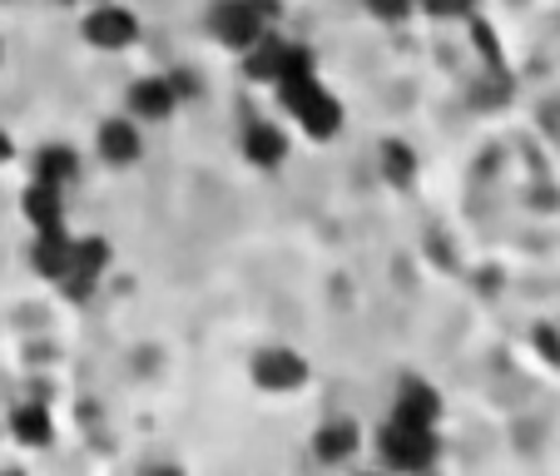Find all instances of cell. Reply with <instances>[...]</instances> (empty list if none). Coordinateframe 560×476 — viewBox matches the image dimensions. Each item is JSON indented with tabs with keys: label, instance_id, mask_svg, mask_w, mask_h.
<instances>
[{
	"label": "cell",
	"instance_id": "1",
	"mask_svg": "<svg viewBox=\"0 0 560 476\" xmlns=\"http://www.w3.org/2000/svg\"><path fill=\"white\" fill-rule=\"evenodd\" d=\"M278 95H283V105L293 109V119H303V129L313 139H332L342 129V105L323 90V80L313 74V55L298 50V45H288L283 55V70H278Z\"/></svg>",
	"mask_w": 560,
	"mask_h": 476
},
{
	"label": "cell",
	"instance_id": "2",
	"mask_svg": "<svg viewBox=\"0 0 560 476\" xmlns=\"http://www.w3.org/2000/svg\"><path fill=\"white\" fill-rule=\"evenodd\" d=\"M273 21H278V0H219V11H213V31L233 50H248Z\"/></svg>",
	"mask_w": 560,
	"mask_h": 476
},
{
	"label": "cell",
	"instance_id": "3",
	"mask_svg": "<svg viewBox=\"0 0 560 476\" xmlns=\"http://www.w3.org/2000/svg\"><path fill=\"white\" fill-rule=\"evenodd\" d=\"M377 446H382V462L387 466H402V472H427L436 462V437L432 427H417V422H402L392 417L387 427L377 432Z\"/></svg>",
	"mask_w": 560,
	"mask_h": 476
},
{
	"label": "cell",
	"instance_id": "4",
	"mask_svg": "<svg viewBox=\"0 0 560 476\" xmlns=\"http://www.w3.org/2000/svg\"><path fill=\"white\" fill-rule=\"evenodd\" d=\"M105 264H109V244L105 239H80V244L70 248V268H65V293L70 298H90L95 293V283H100V274H105Z\"/></svg>",
	"mask_w": 560,
	"mask_h": 476
},
{
	"label": "cell",
	"instance_id": "5",
	"mask_svg": "<svg viewBox=\"0 0 560 476\" xmlns=\"http://www.w3.org/2000/svg\"><path fill=\"white\" fill-rule=\"evenodd\" d=\"M85 40L100 45V50H125V45L139 40V21L125 11V5H100L85 21Z\"/></svg>",
	"mask_w": 560,
	"mask_h": 476
},
{
	"label": "cell",
	"instance_id": "6",
	"mask_svg": "<svg viewBox=\"0 0 560 476\" xmlns=\"http://www.w3.org/2000/svg\"><path fill=\"white\" fill-rule=\"evenodd\" d=\"M254 378H258V387H268V392H293L307 382V362L298 358L293 348H268L254 358Z\"/></svg>",
	"mask_w": 560,
	"mask_h": 476
},
{
	"label": "cell",
	"instance_id": "7",
	"mask_svg": "<svg viewBox=\"0 0 560 476\" xmlns=\"http://www.w3.org/2000/svg\"><path fill=\"white\" fill-rule=\"evenodd\" d=\"M402 422H417V427H436V417H442V397H436L432 382L422 378H407L402 387H397V413Z\"/></svg>",
	"mask_w": 560,
	"mask_h": 476
},
{
	"label": "cell",
	"instance_id": "8",
	"mask_svg": "<svg viewBox=\"0 0 560 476\" xmlns=\"http://www.w3.org/2000/svg\"><path fill=\"white\" fill-rule=\"evenodd\" d=\"M70 248L74 239L60 229V223H50V229H40V239H35V268H40L45 278H65V268H70Z\"/></svg>",
	"mask_w": 560,
	"mask_h": 476
},
{
	"label": "cell",
	"instance_id": "9",
	"mask_svg": "<svg viewBox=\"0 0 560 476\" xmlns=\"http://www.w3.org/2000/svg\"><path fill=\"white\" fill-rule=\"evenodd\" d=\"M129 105H135L139 119H170L174 105H179V95H174L170 80H139L135 95H129Z\"/></svg>",
	"mask_w": 560,
	"mask_h": 476
},
{
	"label": "cell",
	"instance_id": "10",
	"mask_svg": "<svg viewBox=\"0 0 560 476\" xmlns=\"http://www.w3.org/2000/svg\"><path fill=\"white\" fill-rule=\"evenodd\" d=\"M100 154H105L109 164H135L139 159V129L129 125V119H105V129H100Z\"/></svg>",
	"mask_w": 560,
	"mask_h": 476
},
{
	"label": "cell",
	"instance_id": "11",
	"mask_svg": "<svg viewBox=\"0 0 560 476\" xmlns=\"http://www.w3.org/2000/svg\"><path fill=\"white\" fill-rule=\"evenodd\" d=\"M283 55H288V40H278L273 25H268V31L258 35L254 45H248V74H254V80H278V70H283Z\"/></svg>",
	"mask_w": 560,
	"mask_h": 476
},
{
	"label": "cell",
	"instance_id": "12",
	"mask_svg": "<svg viewBox=\"0 0 560 476\" xmlns=\"http://www.w3.org/2000/svg\"><path fill=\"white\" fill-rule=\"evenodd\" d=\"M65 204H60V184H45L35 179L31 189H25V219L35 223V229H50V223H60Z\"/></svg>",
	"mask_w": 560,
	"mask_h": 476
},
{
	"label": "cell",
	"instance_id": "13",
	"mask_svg": "<svg viewBox=\"0 0 560 476\" xmlns=\"http://www.w3.org/2000/svg\"><path fill=\"white\" fill-rule=\"evenodd\" d=\"M244 154L254 159V164H264V170H273V164H283L288 139L278 135L273 125H248V135H244Z\"/></svg>",
	"mask_w": 560,
	"mask_h": 476
},
{
	"label": "cell",
	"instance_id": "14",
	"mask_svg": "<svg viewBox=\"0 0 560 476\" xmlns=\"http://www.w3.org/2000/svg\"><path fill=\"white\" fill-rule=\"evenodd\" d=\"M313 452L323 456V462H342V456H352V452H358V427H352V422H328V427H317Z\"/></svg>",
	"mask_w": 560,
	"mask_h": 476
},
{
	"label": "cell",
	"instance_id": "15",
	"mask_svg": "<svg viewBox=\"0 0 560 476\" xmlns=\"http://www.w3.org/2000/svg\"><path fill=\"white\" fill-rule=\"evenodd\" d=\"M74 149L70 144H45L40 154H35V179H45V184H65V179H74Z\"/></svg>",
	"mask_w": 560,
	"mask_h": 476
},
{
	"label": "cell",
	"instance_id": "16",
	"mask_svg": "<svg viewBox=\"0 0 560 476\" xmlns=\"http://www.w3.org/2000/svg\"><path fill=\"white\" fill-rule=\"evenodd\" d=\"M11 427H15V437H21L25 446H45V442H50V432H55V427H50V413H45V407H21Z\"/></svg>",
	"mask_w": 560,
	"mask_h": 476
},
{
	"label": "cell",
	"instance_id": "17",
	"mask_svg": "<svg viewBox=\"0 0 560 476\" xmlns=\"http://www.w3.org/2000/svg\"><path fill=\"white\" fill-rule=\"evenodd\" d=\"M382 159H387V179H392V184H412V174H417L412 149L392 139V144H382Z\"/></svg>",
	"mask_w": 560,
	"mask_h": 476
},
{
	"label": "cell",
	"instance_id": "18",
	"mask_svg": "<svg viewBox=\"0 0 560 476\" xmlns=\"http://www.w3.org/2000/svg\"><path fill=\"white\" fill-rule=\"evenodd\" d=\"M427 15H442V21H456V15H466L476 5V0H422Z\"/></svg>",
	"mask_w": 560,
	"mask_h": 476
},
{
	"label": "cell",
	"instance_id": "19",
	"mask_svg": "<svg viewBox=\"0 0 560 476\" xmlns=\"http://www.w3.org/2000/svg\"><path fill=\"white\" fill-rule=\"evenodd\" d=\"M368 11L377 15V21H402V15L412 11V0H368Z\"/></svg>",
	"mask_w": 560,
	"mask_h": 476
},
{
	"label": "cell",
	"instance_id": "20",
	"mask_svg": "<svg viewBox=\"0 0 560 476\" xmlns=\"http://www.w3.org/2000/svg\"><path fill=\"white\" fill-rule=\"evenodd\" d=\"M536 343L550 352V362H560V338H556V333H550V328H540V333H536Z\"/></svg>",
	"mask_w": 560,
	"mask_h": 476
},
{
	"label": "cell",
	"instance_id": "21",
	"mask_svg": "<svg viewBox=\"0 0 560 476\" xmlns=\"http://www.w3.org/2000/svg\"><path fill=\"white\" fill-rule=\"evenodd\" d=\"M5 159H11V135L0 129V164H5Z\"/></svg>",
	"mask_w": 560,
	"mask_h": 476
}]
</instances>
